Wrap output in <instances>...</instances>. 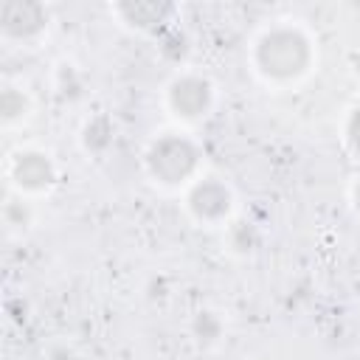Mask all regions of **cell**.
<instances>
[{
    "instance_id": "obj_1",
    "label": "cell",
    "mask_w": 360,
    "mask_h": 360,
    "mask_svg": "<svg viewBox=\"0 0 360 360\" xmlns=\"http://www.w3.org/2000/svg\"><path fill=\"white\" fill-rule=\"evenodd\" d=\"M259 59H262L264 70H270L276 76L298 73L307 62V42L292 31H276L262 42Z\"/></svg>"
},
{
    "instance_id": "obj_4",
    "label": "cell",
    "mask_w": 360,
    "mask_h": 360,
    "mask_svg": "<svg viewBox=\"0 0 360 360\" xmlns=\"http://www.w3.org/2000/svg\"><path fill=\"white\" fill-rule=\"evenodd\" d=\"M205 101H208V90H205V84L197 82V79H186V82H180V84L174 87V104H177L186 115L200 112V110L205 107Z\"/></svg>"
},
{
    "instance_id": "obj_3",
    "label": "cell",
    "mask_w": 360,
    "mask_h": 360,
    "mask_svg": "<svg viewBox=\"0 0 360 360\" xmlns=\"http://www.w3.org/2000/svg\"><path fill=\"white\" fill-rule=\"evenodd\" d=\"M0 17H3V25H6L8 31H14V34H28V31H34V28L42 22L39 6H34V3H20V0L6 3L3 11H0Z\"/></svg>"
},
{
    "instance_id": "obj_7",
    "label": "cell",
    "mask_w": 360,
    "mask_h": 360,
    "mask_svg": "<svg viewBox=\"0 0 360 360\" xmlns=\"http://www.w3.org/2000/svg\"><path fill=\"white\" fill-rule=\"evenodd\" d=\"M352 141H354V146L360 149V112H357L354 121H352Z\"/></svg>"
},
{
    "instance_id": "obj_6",
    "label": "cell",
    "mask_w": 360,
    "mask_h": 360,
    "mask_svg": "<svg viewBox=\"0 0 360 360\" xmlns=\"http://www.w3.org/2000/svg\"><path fill=\"white\" fill-rule=\"evenodd\" d=\"M17 174H20L22 183L39 186V183H48L51 169H48V163H45L39 155H25V158L20 160V166H17Z\"/></svg>"
},
{
    "instance_id": "obj_5",
    "label": "cell",
    "mask_w": 360,
    "mask_h": 360,
    "mask_svg": "<svg viewBox=\"0 0 360 360\" xmlns=\"http://www.w3.org/2000/svg\"><path fill=\"white\" fill-rule=\"evenodd\" d=\"M194 208L205 217H217L228 208V194L217 186V183H205L194 191Z\"/></svg>"
},
{
    "instance_id": "obj_2",
    "label": "cell",
    "mask_w": 360,
    "mask_h": 360,
    "mask_svg": "<svg viewBox=\"0 0 360 360\" xmlns=\"http://www.w3.org/2000/svg\"><path fill=\"white\" fill-rule=\"evenodd\" d=\"M191 166H194V149L180 138L160 141L158 149L152 152V169L166 180H177L188 174Z\"/></svg>"
},
{
    "instance_id": "obj_8",
    "label": "cell",
    "mask_w": 360,
    "mask_h": 360,
    "mask_svg": "<svg viewBox=\"0 0 360 360\" xmlns=\"http://www.w3.org/2000/svg\"><path fill=\"white\" fill-rule=\"evenodd\" d=\"M357 200H360V188H357Z\"/></svg>"
}]
</instances>
